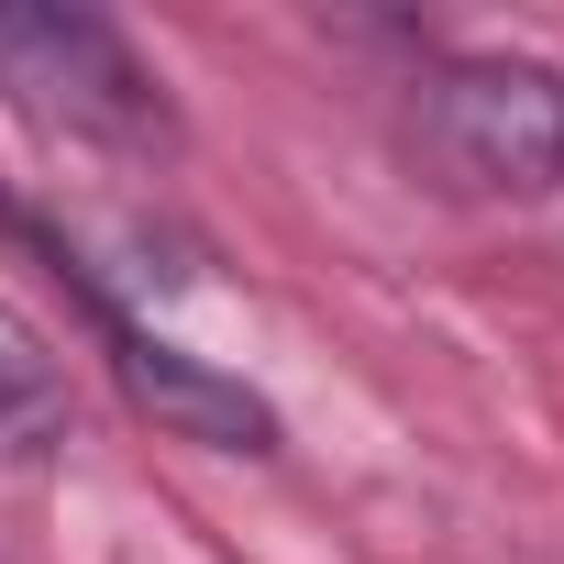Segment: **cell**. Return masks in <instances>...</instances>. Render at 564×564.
I'll return each mask as SVG.
<instances>
[{"label":"cell","instance_id":"obj_2","mask_svg":"<svg viewBox=\"0 0 564 564\" xmlns=\"http://www.w3.org/2000/svg\"><path fill=\"white\" fill-rule=\"evenodd\" d=\"M410 155L454 199H531L564 177V67L542 56H443L410 100Z\"/></svg>","mask_w":564,"mask_h":564},{"label":"cell","instance_id":"obj_1","mask_svg":"<svg viewBox=\"0 0 564 564\" xmlns=\"http://www.w3.org/2000/svg\"><path fill=\"white\" fill-rule=\"evenodd\" d=\"M0 100L89 155H155L177 133L166 78L133 56V34L67 0H0Z\"/></svg>","mask_w":564,"mask_h":564},{"label":"cell","instance_id":"obj_3","mask_svg":"<svg viewBox=\"0 0 564 564\" xmlns=\"http://www.w3.org/2000/svg\"><path fill=\"white\" fill-rule=\"evenodd\" d=\"M0 221H12L23 243H45V254H56L67 300L89 311V333H100V355H111V377H122V399H133L155 432H177V443H210V454H276V410H265L243 377H221V366L177 355L166 333H144V322H133V311L100 289V265H89L67 232H45L34 210H12V199H0Z\"/></svg>","mask_w":564,"mask_h":564},{"label":"cell","instance_id":"obj_4","mask_svg":"<svg viewBox=\"0 0 564 564\" xmlns=\"http://www.w3.org/2000/svg\"><path fill=\"white\" fill-rule=\"evenodd\" d=\"M67 366L45 355V333L23 311H0V465H45L67 443Z\"/></svg>","mask_w":564,"mask_h":564}]
</instances>
